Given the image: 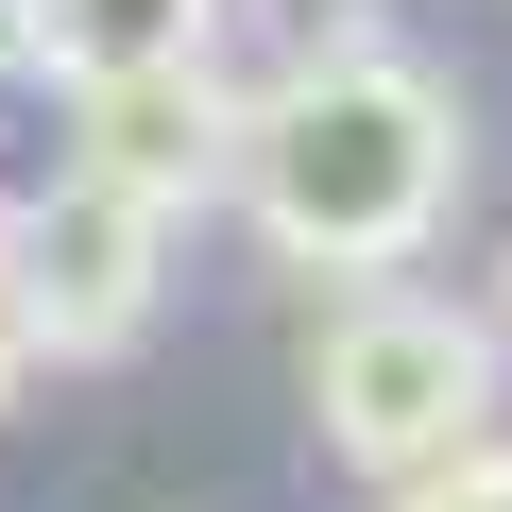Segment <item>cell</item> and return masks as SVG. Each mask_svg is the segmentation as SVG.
Wrapping results in <instances>:
<instances>
[{"mask_svg":"<svg viewBox=\"0 0 512 512\" xmlns=\"http://www.w3.org/2000/svg\"><path fill=\"white\" fill-rule=\"evenodd\" d=\"M461 171H478L461 86H444L393 18H325L274 103H239V171H222V188L256 205V239H274L291 274L359 291V274H410V256L444 239Z\"/></svg>","mask_w":512,"mask_h":512,"instance_id":"cell-1","label":"cell"},{"mask_svg":"<svg viewBox=\"0 0 512 512\" xmlns=\"http://www.w3.org/2000/svg\"><path fill=\"white\" fill-rule=\"evenodd\" d=\"M393 512H512V444L478 427V444H444V461H410V495Z\"/></svg>","mask_w":512,"mask_h":512,"instance_id":"cell-6","label":"cell"},{"mask_svg":"<svg viewBox=\"0 0 512 512\" xmlns=\"http://www.w3.org/2000/svg\"><path fill=\"white\" fill-rule=\"evenodd\" d=\"M0 86H18V0H0Z\"/></svg>","mask_w":512,"mask_h":512,"instance_id":"cell-8","label":"cell"},{"mask_svg":"<svg viewBox=\"0 0 512 512\" xmlns=\"http://www.w3.org/2000/svg\"><path fill=\"white\" fill-rule=\"evenodd\" d=\"M18 376H35V342H18V291H0V410H18Z\"/></svg>","mask_w":512,"mask_h":512,"instance_id":"cell-7","label":"cell"},{"mask_svg":"<svg viewBox=\"0 0 512 512\" xmlns=\"http://www.w3.org/2000/svg\"><path fill=\"white\" fill-rule=\"evenodd\" d=\"M222 35V0H18V69L52 86H103V69H171Z\"/></svg>","mask_w":512,"mask_h":512,"instance_id":"cell-5","label":"cell"},{"mask_svg":"<svg viewBox=\"0 0 512 512\" xmlns=\"http://www.w3.org/2000/svg\"><path fill=\"white\" fill-rule=\"evenodd\" d=\"M69 171L120 188V205H154V222H188V205L239 171V86H205V52L103 69V86H69Z\"/></svg>","mask_w":512,"mask_h":512,"instance_id":"cell-4","label":"cell"},{"mask_svg":"<svg viewBox=\"0 0 512 512\" xmlns=\"http://www.w3.org/2000/svg\"><path fill=\"white\" fill-rule=\"evenodd\" d=\"M495 342H512V308H495Z\"/></svg>","mask_w":512,"mask_h":512,"instance_id":"cell-9","label":"cell"},{"mask_svg":"<svg viewBox=\"0 0 512 512\" xmlns=\"http://www.w3.org/2000/svg\"><path fill=\"white\" fill-rule=\"evenodd\" d=\"M495 393H512V342H495L478 308L410 291V274H359V291L325 308V342H308V410H325V444H342L359 478H410V461L478 444Z\"/></svg>","mask_w":512,"mask_h":512,"instance_id":"cell-2","label":"cell"},{"mask_svg":"<svg viewBox=\"0 0 512 512\" xmlns=\"http://www.w3.org/2000/svg\"><path fill=\"white\" fill-rule=\"evenodd\" d=\"M154 274H171V222L52 171L35 205H0V291H18V342L35 359H120L154 325Z\"/></svg>","mask_w":512,"mask_h":512,"instance_id":"cell-3","label":"cell"}]
</instances>
